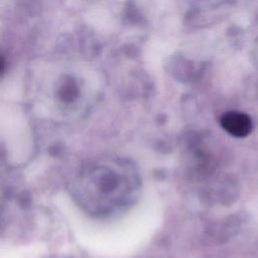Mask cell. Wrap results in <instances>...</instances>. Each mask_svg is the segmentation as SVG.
I'll use <instances>...</instances> for the list:
<instances>
[{
	"label": "cell",
	"mask_w": 258,
	"mask_h": 258,
	"mask_svg": "<svg viewBox=\"0 0 258 258\" xmlns=\"http://www.w3.org/2000/svg\"><path fill=\"white\" fill-rule=\"evenodd\" d=\"M221 126L230 135L238 138L248 136L253 129L251 118L240 112H227L221 118Z\"/></svg>",
	"instance_id": "obj_1"
}]
</instances>
